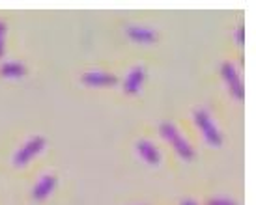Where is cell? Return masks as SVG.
<instances>
[{"mask_svg":"<svg viewBox=\"0 0 256 205\" xmlns=\"http://www.w3.org/2000/svg\"><path fill=\"white\" fill-rule=\"evenodd\" d=\"M159 131H161V135H163L166 140H170L174 149H176L184 159H192V157H194V149L191 148V144L185 140L184 136L180 135L174 123H170V121H163V123L159 125Z\"/></svg>","mask_w":256,"mask_h":205,"instance_id":"obj_1","label":"cell"},{"mask_svg":"<svg viewBox=\"0 0 256 205\" xmlns=\"http://www.w3.org/2000/svg\"><path fill=\"white\" fill-rule=\"evenodd\" d=\"M6 21L0 19V56L4 54V35H6Z\"/></svg>","mask_w":256,"mask_h":205,"instance_id":"obj_12","label":"cell"},{"mask_svg":"<svg viewBox=\"0 0 256 205\" xmlns=\"http://www.w3.org/2000/svg\"><path fill=\"white\" fill-rule=\"evenodd\" d=\"M136 151L140 153L146 163L150 164H159L161 161V153H159V149L156 148V144H152L150 140H138L136 142Z\"/></svg>","mask_w":256,"mask_h":205,"instance_id":"obj_8","label":"cell"},{"mask_svg":"<svg viewBox=\"0 0 256 205\" xmlns=\"http://www.w3.org/2000/svg\"><path fill=\"white\" fill-rule=\"evenodd\" d=\"M43 146H45V136L42 135H36V136H30L28 140L22 144V148L15 153L14 157V163L15 166H21V164H26L32 159V157L36 155V153H40L43 149Z\"/></svg>","mask_w":256,"mask_h":205,"instance_id":"obj_3","label":"cell"},{"mask_svg":"<svg viewBox=\"0 0 256 205\" xmlns=\"http://www.w3.org/2000/svg\"><path fill=\"white\" fill-rule=\"evenodd\" d=\"M144 78H146V65H135L133 69L129 71V75L124 80V90L128 93H136L140 92Z\"/></svg>","mask_w":256,"mask_h":205,"instance_id":"obj_5","label":"cell"},{"mask_svg":"<svg viewBox=\"0 0 256 205\" xmlns=\"http://www.w3.org/2000/svg\"><path fill=\"white\" fill-rule=\"evenodd\" d=\"M82 80L90 86H114L118 84V77L112 73H103V71H88L82 73Z\"/></svg>","mask_w":256,"mask_h":205,"instance_id":"obj_6","label":"cell"},{"mask_svg":"<svg viewBox=\"0 0 256 205\" xmlns=\"http://www.w3.org/2000/svg\"><path fill=\"white\" fill-rule=\"evenodd\" d=\"M26 73V67L21 62H6L0 65V75L4 77H21Z\"/></svg>","mask_w":256,"mask_h":205,"instance_id":"obj_10","label":"cell"},{"mask_svg":"<svg viewBox=\"0 0 256 205\" xmlns=\"http://www.w3.org/2000/svg\"><path fill=\"white\" fill-rule=\"evenodd\" d=\"M192 116H194V121H196V125L200 127V131L206 136V140L210 144H214V146H220L222 144V135H220V131L217 129V125L212 121L210 114L204 108H196L192 112Z\"/></svg>","mask_w":256,"mask_h":205,"instance_id":"obj_2","label":"cell"},{"mask_svg":"<svg viewBox=\"0 0 256 205\" xmlns=\"http://www.w3.org/2000/svg\"><path fill=\"white\" fill-rule=\"evenodd\" d=\"M182 205H198V204L191 198H185V200H182Z\"/></svg>","mask_w":256,"mask_h":205,"instance_id":"obj_14","label":"cell"},{"mask_svg":"<svg viewBox=\"0 0 256 205\" xmlns=\"http://www.w3.org/2000/svg\"><path fill=\"white\" fill-rule=\"evenodd\" d=\"M54 187H56V176L47 174V176H43L42 179L36 183L34 191H32V196H34L36 200L47 198L50 192H52V189H54Z\"/></svg>","mask_w":256,"mask_h":205,"instance_id":"obj_9","label":"cell"},{"mask_svg":"<svg viewBox=\"0 0 256 205\" xmlns=\"http://www.w3.org/2000/svg\"><path fill=\"white\" fill-rule=\"evenodd\" d=\"M128 34L131 39L140 43H154L159 37V34H157L156 30L150 28V26H142V24H129Z\"/></svg>","mask_w":256,"mask_h":205,"instance_id":"obj_7","label":"cell"},{"mask_svg":"<svg viewBox=\"0 0 256 205\" xmlns=\"http://www.w3.org/2000/svg\"><path fill=\"white\" fill-rule=\"evenodd\" d=\"M220 73H222L224 80H226L228 86H230L232 93H234L238 99H242V97H243V84H242V78H240V75H238L236 65L230 64V62H224V64L220 65Z\"/></svg>","mask_w":256,"mask_h":205,"instance_id":"obj_4","label":"cell"},{"mask_svg":"<svg viewBox=\"0 0 256 205\" xmlns=\"http://www.w3.org/2000/svg\"><path fill=\"white\" fill-rule=\"evenodd\" d=\"M206 205H238L234 200H228V198H210L206 202Z\"/></svg>","mask_w":256,"mask_h":205,"instance_id":"obj_11","label":"cell"},{"mask_svg":"<svg viewBox=\"0 0 256 205\" xmlns=\"http://www.w3.org/2000/svg\"><path fill=\"white\" fill-rule=\"evenodd\" d=\"M243 34H245V26L240 24V26H238V43H240V45L243 43Z\"/></svg>","mask_w":256,"mask_h":205,"instance_id":"obj_13","label":"cell"}]
</instances>
